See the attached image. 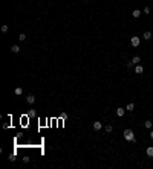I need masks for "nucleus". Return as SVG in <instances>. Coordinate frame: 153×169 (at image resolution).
Instances as JSON below:
<instances>
[{"mask_svg":"<svg viewBox=\"0 0 153 169\" xmlns=\"http://www.w3.org/2000/svg\"><path fill=\"white\" fill-rule=\"evenodd\" d=\"M14 93H15V95H17V96H20L22 93H23V89H20V87H17V89L14 90Z\"/></svg>","mask_w":153,"mask_h":169,"instance_id":"13","label":"nucleus"},{"mask_svg":"<svg viewBox=\"0 0 153 169\" xmlns=\"http://www.w3.org/2000/svg\"><path fill=\"white\" fill-rule=\"evenodd\" d=\"M144 126H145V128H149V129H150L152 126H153V122H152V121H147V122L144 123Z\"/></svg>","mask_w":153,"mask_h":169,"instance_id":"14","label":"nucleus"},{"mask_svg":"<svg viewBox=\"0 0 153 169\" xmlns=\"http://www.w3.org/2000/svg\"><path fill=\"white\" fill-rule=\"evenodd\" d=\"M142 72H144V67H142V66H139V64H136V67H135V73L141 75Z\"/></svg>","mask_w":153,"mask_h":169,"instance_id":"5","label":"nucleus"},{"mask_svg":"<svg viewBox=\"0 0 153 169\" xmlns=\"http://www.w3.org/2000/svg\"><path fill=\"white\" fill-rule=\"evenodd\" d=\"M84 2H87V0H84Z\"/></svg>","mask_w":153,"mask_h":169,"instance_id":"23","label":"nucleus"},{"mask_svg":"<svg viewBox=\"0 0 153 169\" xmlns=\"http://www.w3.org/2000/svg\"><path fill=\"white\" fill-rule=\"evenodd\" d=\"M126 66H127V69H132V67H133V61H127Z\"/></svg>","mask_w":153,"mask_h":169,"instance_id":"18","label":"nucleus"},{"mask_svg":"<svg viewBox=\"0 0 153 169\" xmlns=\"http://www.w3.org/2000/svg\"><path fill=\"white\" fill-rule=\"evenodd\" d=\"M104 129H106V133H112L113 131V126L112 125H106V128H104Z\"/></svg>","mask_w":153,"mask_h":169,"instance_id":"15","label":"nucleus"},{"mask_svg":"<svg viewBox=\"0 0 153 169\" xmlns=\"http://www.w3.org/2000/svg\"><path fill=\"white\" fill-rule=\"evenodd\" d=\"M130 43H132V46H133V47H138L139 44H141V38H139V37H132Z\"/></svg>","mask_w":153,"mask_h":169,"instance_id":"2","label":"nucleus"},{"mask_svg":"<svg viewBox=\"0 0 153 169\" xmlns=\"http://www.w3.org/2000/svg\"><path fill=\"white\" fill-rule=\"evenodd\" d=\"M124 113H126V108H121V107H119V108H116V116H118V117H122V116H124Z\"/></svg>","mask_w":153,"mask_h":169,"instance_id":"3","label":"nucleus"},{"mask_svg":"<svg viewBox=\"0 0 153 169\" xmlns=\"http://www.w3.org/2000/svg\"><path fill=\"white\" fill-rule=\"evenodd\" d=\"M11 52H12V53H18V52H20V46H18V44L11 46Z\"/></svg>","mask_w":153,"mask_h":169,"instance_id":"6","label":"nucleus"},{"mask_svg":"<svg viewBox=\"0 0 153 169\" xmlns=\"http://www.w3.org/2000/svg\"><path fill=\"white\" fill-rule=\"evenodd\" d=\"M8 29H9L8 24H3V26H2V32H8Z\"/></svg>","mask_w":153,"mask_h":169,"instance_id":"17","label":"nucleus"},{"mask_svg":"<svg viewBox=\"0 0 153 169\" xmlns=\"http://www.w3.org/2000/svg\"><path fill=\"white\" fill-rule=\"evenodd\" d=\"M124 139L127 142H136V137H135V133L132 131L130 128H127V129H124Z\"/></svg>","mask_w":153,"mask_h":169,"instance_id":"1","label":"nucleus"},{"mask_svg":"<svg viewBox=\"0 0 153 169\" xmlns=\"http://www.w3.org/2000/svg\"><path fill=\"white\" fill-rule=\"evenodd\" d=\"M144 14H150V8H149V6L144 8Z\"/></svg>","mask_w":153,"mask_h":169,"instance_id":"20","label":"nucleus"},{"mask_svg":"<svg viewBox=\"0 0 153 169\" xmlns=\"http://www.w3.org/2000/svg\"><path fill=\"white\" fill-rule=\"evenodd\" d=\"M101 128H103V123L101 122H93V129H95V131H100Z\"/></svg>","mask_w":153,"mask_h":169,"instance_id":"4","label":"nucleus"},{"mask_svg":"<svg viewBox=\"0 0 153 169\" xmlns=\"http://www.w3.org/2000/svg\"><path fill=\"white\" fill-rule=\"evenodd\" d=\"M29 160H31L29 157H23V161H25V163H29Z\"/></svg>","mask_w":153,"mask_h":169,"instance_id":"21","label":"nucleus"},{"mask_svg":"<svg viewBox=\"0 0 153 169\" xmlns=\"http://www.w3.org/2000/svg\"><path fill=\"white\" fill-rule=\"evenodd\" d=\"M126 110H127V111H133V110H135V104H133V102H129L127 107H126Z\"/></svg>","mask_w":153,"mask_h":169,"instance_id":"8","label":"nucleus"},{"mask_svg":"<svg viewBox=\"0 0 153 169\" xmlns=\"http://www.w3.org/2000/svg\"><path fill=\"white\" fill-rule=\"evenodd\" d=\"M18 40H20V41H25V40H26V34H20V35H18Z\"/></svg>","mask_w":153,"mask_h":169,"instance_id":"16","label":"nucleus"},{"mask_svg":"<svg viewBox=\"0 0 153 169\" xmlns=\"http://www.w3.org/2000/svg\"><path fill=\"white\" fill-rule=\"evenodd\" d=\"M132 61H133V64H139V63H141V58L136 55V56H133V58H132Z\"/></svg>","mask_w":153,"mask_h":169,"instance_id":"11","label":"nucleus"},{"mask_svg":"<svg viewBox=\"0 0 153 169\" xmlns=\"http://www.w3.org/2000/svg\"><path fill=\"white\" fill-rule=\"evenodd\" d=\"M132 15H133V18H138V17H141V11H139V9H135V11L132 12Z\"/></svg>","mask_w":153,"mask_h":169,"instance_id":"9","label":"nucleus"},{"mask_svg":"<svg viewBox=\"0 0 153 169\" xmlns=\"http://www.w3.org/2000/svg\"><path fill=\"white\" fill-rule=\"evenodd\" d=\"M28 116H29V117H34V116H35V111H34V110H31V111L28 113Z\"/></svg>","mask_w":153,"mask_h":169,"instance_id":"19","label":"nucleus"},{"mask_svg":"<svg viewBox=\"0 0 153 169\" xmlns=\"http://www.w3.org/2000/svg\"><path fill=\"white\" fill-rule=\"evenodd\" d=\"M26 102H28V104H31V105H32V104L35 102V97H34V95H29L28 97H26Z\"/></svg>","mask_w":153,"mask_h":169,"instance_id":"7","label":"nucleus"},{"mask_svg":"<svg viewBox=\"0 0 153 169\" xmlns=\"http://www.w3.org/2000/svg\"><path fill=\"white\" fill-rule=\"evenodd\" d=\"M150 139L153 140V131H150Z\"/></svg>","mask_w":153,"mask_h":169,"instance_id":"22","label":"nucleus"},{"mask_svg":"<svg viewBox=\"0 0 153 169\" xmlns=\"http://www.w3.org/2000/svg\"><path fill=\"white\" fill-rule=\"evenodd\" d=\"M150 38H152V32L150 31L144 32V40H150Z\"/></svg>","mask_w":153,"mask_h":169,"instance_id":"12","label":"nucleus"},{"mask_svg":"<svg viewBox=\"0 0 153 169\" xmlns=\"http://www.w3.org/2000/svg\"><path fill=\"white\" fill-rule=\"evenodd\" d=\"M145 152H147V155H149V157H153V146H149Z\"/></svg>","mask_w":153,"mask_h":169,"instance_id":"10","label":"nucleus"}]
</instances>
